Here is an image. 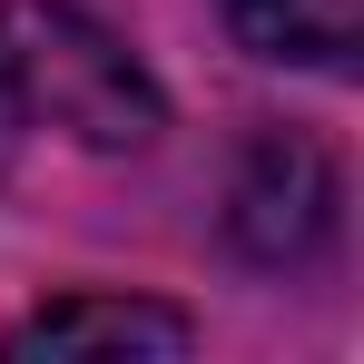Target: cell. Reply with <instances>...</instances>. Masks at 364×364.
<instances>
[{"mask_svg":"<svg viewBox=\"0 0 364 364\" xmlns=\"http://www.w3.org/2000/svg\"><path fill=\"white\" fill-rule=\"evenodd\" d=\"M335 207H345V187L335 168L305 148V138H266L256 158H246L237 197H227V227L256 266H305L315 246L335 237Z\"/></svg>","mask_w":364,"mask_h":364,"instance_id":"cell-2","label":"cell"},{"mask_svg":"<svg viewBox=\"0 0 364 364\" xmlns=\"http://www.w3.org/2000/svg\"><path fill=\"white\" fill-rule=\"evenodd\" d=\"M227 20L256 60H296L325 79L355 69V0H227Z\"/></svg>","mask_w":364,"mask_h":364,"instance_id":"cell-4","label":"cell"},{"mask_svg":"<svg viewBox=\"0 0 364 364\" xmlns=\"http://www.w3.org/2000/svg\"><path fill=\"white\" fill-rule=\"evenodd\" d=\"M0 119L79 148H148L168 128L158 79L79 0H0Z\"/></svg>","mask_w":364,"mask_h":364,"instance_id":"cell-1","label":"cell"},{"mask_svg":"<svg viewBox=\"0 0 364 364\" xmlns=\"http://www.w3.org/2000/svg\"><path fill=\"white\" fill-rule=\"evenodd\" d=\"M187 345L197 325L148 296H60L0 335V355H187Z\"/></svg>","mask_w":364,"mask_h":364,"instance_id":"cell-3","label":"cell"}]
</instances>
